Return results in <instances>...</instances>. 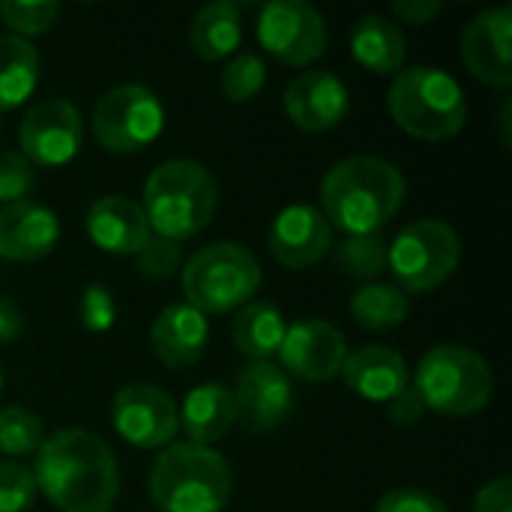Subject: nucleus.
<instances>
[{"mask_svg": "<svg viewBox=\"0 0 512 512\" xmlns=\"http://www.w3.org/2000/svg\"><path fill=\"white\" fill-rule=\"evenodd\" d=\"M390 408H387V417L393 420V423H399V426H411V423H417V420H423V414H426V408H423V402H420V396H417V390L414 387H408V390H402L393 402H387Z\"/></svg>", "mask_w": 512, "mask_h": 512, "instance_id": "nucleus-39", "label": "nucleus"}, {"mask_svg": "<svg viewBox=\"0 0 512 512\" xmlns=\"http://www.w3.org/2000/svg\"><path fill=\"white\" fill-rule=\"evenodd\" d=\"M348 87L336 72L309 69L285 90V114L303 132H330L348 114Z\"/></svg>", "mask_w": 512, "mask_h": 512, "instance_id": "nucleus-17", "label": "nucleus"}, {"mask_svg": "<svg viewBox=\"0 0 512 512\" xmlns=\"http://www.w3.org/2000/svg\"><path fill=\"white\" fill-rule=\"evenodd\" d=\"M462 240L441 219H420L396 234L387 246V267L402 291L429 294L441 288L459 267Z\"/></svg>", "mask_w": 512, "mask_h": 512, "instance_id": "nucleus-8", "label": "nucleus"}, {"mask_svg": "<svg viewBox=\"0 0 512 512\" xmlns=\"http://www.w3.org/2000/svg\"><path fill=\"white\" fill-rule=\"evenodd\" d=\"M117 318V306L114 297L105 285H87V291L81 294V327L87 333H105L114 327Z\"/></svg>", "mask_w": 512, "mask_h": 512, "instance_id": "nucleus-35", "label": "nucleus"}, {"mask_svg": "<svg viewBox=\"0 0 512 512\" xmlns=\"http://www.w3.org/2000/svg\"><path fill=\"white\" fill-rule=\"evenodd\" d=\"M474 512H512L510 477H498V480L486 483L474 498Z\"/></svg>", "mask_w": 512, "mask_h": 512, "instance_id": "nucleus-37", "label": "nucleus"}, {"mask_svg": "<svg viewBox=\"0 0 512 512\" xmlns=\"http://www.w3.org/2000/svg\"><path fill=\"white\" fill-rule=\"evenodd\" d=\"M441 9H444L441 0H399V3H393V18L402 24H411V27H423Z\"/></svg>", "mask_w": 512, "mask_h": 512, "instance_id": "nucleus-38", "label": "nucleus"}, {"mask_svg": "<svg viewBox=\"0 0 512 512\" xmlns=\"http://www.w3.org/2000/svg\"><path fill=\"white\" fill-rule=\"evenodd\" d=\"M33 165L21 153H0V204L24 201L33 189Z\"/></svg>", "mask_w": 512, "mask_h": 512, "instance_id": "nucleus-34", "label": "nucleus"}, {"mask_svg": "<svg viewBox=\"0 0 512 512\" xmlns=\"http://www.w3.org/2000/svg\"><path fill=\"white\" fill-rule=\"evenodd\" d=\"M189 42L192 51L201 60H225L231 57L240 42H243V21H240V6L231 0H216L207 3L195 12L192 27H189Z\"/></svg>", "mask_w": 512, "mask_h": 512, "instance_id": "nucleus-24", "label": "nucleus"}, {"mask_svg": "<svg viewBox=\"0 0 512 512\" xmlns=\"http://www.w3.org/2000/svg\"><path fill=\"white\" fill-rule=\"evenodd\" d=\"M276 354L282 360V369L291 372L294 378L309 384H327L336 375H342L348 342L342 330L333 327L330 321L306 318L285 330Z\"/></svg>", "mask_w": 512, "mask_h": 512, "instance_id": "nucleus-13", "label": "nucleus"}, {"mask_svg": "<svg viewBox=\"0 0 512 512\" xmlns=\"http://www.w3.org/2000/svg\"><path fill=\"white\" fill-rule=\"evenodd\" d=\"M135 258H138V270L147 279H168L183 267L180 243H174L168 237H159V234H150V240L141 246V252Z\"/></svg>", "mask_w": 512, "mask_h": 512, "instance_id": "nucleus-32", "label": "nucleus"}, {"mask_svg": "<svg viewBox=\"0 0 512 512\" xmlns=\"http://www.w3.org/2000/svg\"><path fill=\"white\" fill-rule=\"evenodd\" d=\"M39 84V54L27 39L0 36V111L24 105Z\"/></svg>", "mask_w": 512, "mask_h": 512, "instance_id": "nucleus-26", "label": "nucleus"}, {"mask_svg": "<svg viewBox=\"0 0 512 512\" xmlns=\"http://www.w3.org/2000/svg\"><path fill=\"white\" fill-rule=\"evenodd\" d=\"M512 9L495 6L483 9L471 18V24L462 33V63L468 72L492 87H510L512 84V57H510Z\"/></svg>", "mask_w": 512, "mask_h": 512, "instance_id": "nucleus-15", "label": "nucleus"}, {"mask_svg": "<svg viewBox=\"0 0 512 512\" xmlns=\"http://www.w3.org/2000/svg\"><path fill=\"white\" fill-rule=\"evenodd\" d=\"M183 294L186 306L207 315L237 312L252 303V294L261 285V264L258 258L231 240L210 243L198 249L183 267Z\"/></svg>", "mask_w": 512, "mask_h": 512, "instance_id": "nucleus-7", "label": "nucleus"}, {"mask_svg": "<svg viewBox=\"0 0 512 512\" xmlns=\"http://www.w3.org/2000/svg\"><path fill=\"white\" fill-rule=\"evenodd\" d=\"M219 207L213 174L195 159H168L144 180V219L153 234L174 243L204 231Z\"/></svg>", "mask_w": 512, "mask_h": 512, "instance_id": "nucleus-4", "label": "nucleus"}, {"mask_svg": "<svg viewBox=\"0 0 512 512\" xmlns=\"http://www.w3.org/2000/svg\"><path fill=\"white\" fill-rule=\"evenodd\" d=\"M36 498L30 468L18 462H0V512H24Z\"/></svg>", "mask_w": 512, "mask_h": 512, "instance_id": "nucleus-33", "label": "nucleus"}, {"mask_svg": "<svg viewBox=\"0 0 512 512\" xmlns=\"http://www.w3.org/2000/svg\"><path fill=\"white\" fill-rule=\"evenodd\" d=\"M231 396H234L237 420L249 432H273L294 411V387H291V378H288V372L282 366H276L270 360L249 363L240 372L237 390Z\"/></svg>", "mask_w": 512, "mask_h": 512, "instance_id": "nucleus-14", "label": "nucleus"}, {"mask_svg": "<svg viewBox=\"0 0 512 512\" xmlns=\"http://www.w3.org/2000/svg\"><path fill=\"white\" fill-rule=\"evenodd\" d=\"M24 333V312L12 297L0 294V345L15 342Z\"/></svg>", "mask_w": 512, "mask_h": 512, "instance_id": "nucleus-40", "label": "nucleus"}, {"mask_svg": "<svg viewBox=\"0 0 512 512\" xmlns=\"http://www.w3.org/2000/svg\"><path fill=\"white\" fill-rule=\"evenodd\" d=\"M258 42L285 66H309L327 51V21L309 0H270L258 15Z\"/></svg>", "mask_w": 512, "mask_h": 512, "instance_id": "nucleus-10", "label": "nucleus"}, {"mask_svg": "<svg viewBox=\"0 0 512 512\" xmlns=\"http://www.w3.org/2000/svg\"><path fill=\"white\" fill-rule=\"evenodd\" d=\"M114 432L138 450H165L174 444L180 417L174 399L156 384H129L111 402Z\"/></svg>", "mask_w": 512, "mask_h": 512, "instance_id": "nucleus-11", "label": "nucleus"}, {"mask_svg": "<svg viewBox=\"0 0 512 512\" xmlns=\"http://www.w3.org/2000/svg\"><path fill=\"white\" fill-rule=\"evenodd\" d=\"M345 384L366 402H393L411 387L408 363L399 351L387 345H366L345 357Z\"/></svg>", "mask_w": 512, "mask_h": 512, "instance_id": "nucleus-21", "label": "nucleus"}, {"mask_svg": "<svg viewBox=\"0 0 512 512\" xmlns=\"http://www.w3.org/2000/svg\"><path fill=\"white\" fill-rule=\"evenodd\" d=\"M210 339L207 318L186 303L165 306L150 327V348L165 369H189L201 360Z\"/></svg>", "mask_w": 512, "mask_h": 512, "instance_id": "nucleus-19", "label": "nucleus"}, {"mask_svg": "<svg viewBox=\"0 0 512 512\" xmlns=\"http://www.w3.org/2000/svg\"><path fill=\"white\" fill-rule=\"evenodd\" d=\"M165 126V108L159 96L144 84L111 87L93 108V135L108 153H141Z\"/></svg>", "mask_w": 512, "mask_h": 512, "instance_id": "nucleus-9", "label": "nucleus"}, {"mask_svg": "<svg viewBox=\"0 0 512 512\" xmlns=\"http://www.w3.org/2000/svg\"><path fill=\"white\" fill-rule=\"evenodd\" d=\"M264 81H267V66H264V60H261L258 54H252V51L237 54V57L225 66V72H222V78H219L222 93H225L228 102H249V99H255V96L264 90Z\"/></svg>", "mask_w": 512, "mask_h": 512, "instance_id": "nucleus-31", "label": "nucleus"}, {"mask_svg": "<svg viewBox=\"0 0 512 512\" xmlns=\"http://www.w3.org/2000/svg\"><path fill=\"white\" fill-rule=\"evenodd\" d=\"M402 171L381 156H348L321 180V213L342 234H378L405 201Z\"/></svg>", "mask_w": 512, "mask_h": 512, "instance_id": "nucleus-2", "label": "nucleus"}, {"mask_svg": "<svg viewBox=\"0 0 512 512\" xmlns=\"http://www.w3.org/2000/svg\"><path fill=\"white\" fill-rule=\"evenodd\" d=\"M387 108L402 132L420 141H444L465 129L468 99L462 84L435 66H405L393 75Z\"/></svg>", "mask_w": 512, "mask_h": 512, "instance_id": "nucleus-5", "label": "nucleus"}, {"mask_svg": "<svg viewBox=\"0 0 512 512\" xmlns=\"http://www.w3.org/2000/svg\"><path fill=\"white\" fill-rule=\"evenodd\" d=\"M60 15V6L54 0H0V18L3 24L18 36H42L54 27Z\"/></svg>", "mask_w": 512, "mask_h": 512, "instance_id": "nucleus-30", "label": "nucleus"}, {"mask_svg": "<svg viewBox=\"0 0 512 512\" xmlns=\"http://www.w3.org/2000/svg\"><path fill=\"white\" fill-rule=\"evenodd\" d=\"M234 474L222 453L201 444H168L147 477L159 512H222L231 501Z\"/></svg>", "mask_w": 512, "mask_h": 512, "instance_id": "nucleus-3", "label": "nucleus"}, {"mask_svg": "<svg viewBox=\"0 0 512 512\" xmlns=\"http://www.w3.org/2000/svg\"><path fill=\"white\" fill-rule=\"evenodd\" d=\"M426 411L444 417H474L495 396V375L483 354L462 345H438L423 354L411 384Z\"/></svg>", "mask_w": 512, "mask_h": 512, "instance_id": "nucleus-6", "label": "nucleus"}, {"mask_svg": "<svg viewBox=\"0 0 512 512\" xmlns=\"http://www.w3.org/2000/svg\"><path fill=\"white\" fill-rule=\"evenodd\" d=\"M60 240L57 216L39 201H15L0 207V258L6 261H39L51 255Z\"/></svg>", "mask_w": 512, "mask_h": 512, "instance_id": "nucleus-18", "label": "nucleus"}, {"mask_svg": "<svg viewBox=\"0 0 512 512\" xmlns=\"http://www.w3.org/2000/svg\"><path fill=\"white\" fill-rule=\"evenodd\" d=\"M336 267L354 279H375L387 270V240L381 234H345L333 249Z\"/></svg>", "mask_w": 512, "mask_h": 512, "instance_id": "nucleus-28", "label": "nucleus"}, {"mask_svg": "<svg viewBox=\"0 0 512 512\" xmlns=\"http://www.w3.org/2000/svg\"><path fill=\"white\" fill-rule=\"evenodd\" d=\"M177 417H180V429L186 432L189 444L210 447V444L222 441L237 423L234 396L222 384H213V381L201 384V387L189 390V396L177 408Z\"/></svg>", "mask_w": 512, "mask_h": 512, "instance_id": "nucleus-22", "label": "nucleus"}, {"mask_svg": "<svg viewBox=\"0 0 512 512\" xmlns=\"http://www.w3.org/2000/svg\"><path fill=\"white\" fill-rule=\"evenodd\" d=\"M81 138V114L69 99L36 102L18 126L21 156L39 168H60L72 162L75 153L81 150Z\"/></svg>", "mask_w": 512, "mask_h": 512, "instance_id": "nucleus-12", "label": "nucleus"}, {"mask_svg": "<svg viewBox=\"0 0 512 512\" xmlns=\"http://www.w3.org/2000/svg\"><path fill=\"white\" fill-rule=\"evenodd\" d=\"M150 234L144 210L126 195H105L87 210V237L108 255H138Z\"/></svg>", "mask_w": 512, "mask_h": 512, "instance_id": "nucleus-20", "label": "nucleus"}, {"mask_svg": "<svg viewBox=\"0 0 512 512\" xmlns=\"http://www.w3.org/2000/svg\"><path fill=\"white\" fill-rule=\"evenodd\" d=\"M270 252L288 270H309L333 249V228L312 204L285 207L270 225Z\"/></svg>", "mask_w": 512, "mask_h": 512, "instance_id": "nucleus-16", "label": "nucleus"}, {"mask_svg": "<svg viewBox=\"0 0 512 512\" xmlns=\"http://www.w3.org/2000/svg\"><path fill=\"white\" fill-rule=\"evenodd\" d=\"M351 54L375 75H396L405 69V33L393 18L369 12L351 30Z\"/></svg>", "mask_w": 512, "mask_h": 512, "instance_id": "nucleus-23", "label": "nucleus"}, {"mask_svg": "<svg viewBox=\"0 0 512 512\" xmlns=\"http://www.w3.org/2000/svg\"><path fill=\"white\" fill-rule=\"evenodd\" d=\"M351 318L360 330H372V333H384L399 327L408 312H411V300L399 285L390 282H366L363 288L354 291L351 303Z\"/></svg>", "mask_w": 512, "mask_h": 512, "instance_id": "nucleus-27", "label": "nucleus"}, {"mask_svg": "<svg viewBox=\"0 0 512 512\" xmlns=\"http://www.w3.org/2000/svg\"><path fill=\"white\" fill-rule=\"evenodd\" d=\"M45 435H42V420L21 408V405H9L0 408V453L3 456H30L42 447Z\"/></svg>", "mask_w": 512, "mask_h": 512, "instance_id": "nucleus-29", "label": "nucleus"}, {"mask_svg": "<svg viewBox=\"0 0 512 512\" xmlns=\"http://www.w3.org/2000/svg\"><path fill=\"white\" fill-rule=\"evenodd\" d=\"M288 324L279 312V306L273 303H246L243 309H237L234 324H231V336L234 345L243 357L255 360H270L285 336Z\"/></svg>", "mask_w": 512, "mask_h": 512, "instance_id": "nucleus-25", "label": "nucleus"}, {"mask_svg": "<svg viewBox=\"0 0 512 512\" xmlns=\"http://www.w3.org/2000/svg\"><path fill=\"white\" fill-rule=\"evenodd\" d=\"M30 474L36 492L60 512H111L120 495L117 459L87 429H60L45 438Z\"/></svg>", "mask_w": 512, "mask_h": 512, "instance_id": "nucleus-1", "label": "nucleus"}, {"mask_svg": "<svg viewBox=\"0 0 512 512\" xmlns=\"http://www.w3.org/2000/svg\"><path fill=\"white\" fill-rule=\"evenodd\" d=\"M0 393H3V369H0Z\"/></svg>", "mask_w": 512, "mask_h": 512, "instance_id": "nucleus-41", "label": "nucleus"}, {"mask_svg": "<svg viewBox=\"0 0 512 512\" xmlns=\"http://www.w3.org/2000/svg\"><path fill=\"white\" fill-rule=\"evenodd\" d=\"M375 512H450L441 498L423 489H393L387 492Z\"/></svg>", "mask_w": 512, "mask_h": 512, "instance_id": "nucleus-36", "label": "nucleus"}]
</instances>
